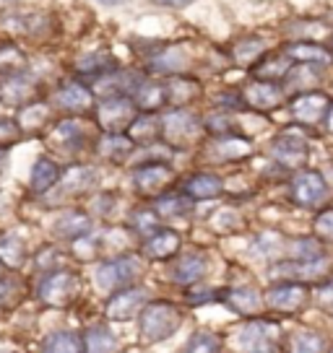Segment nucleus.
<instances>
[{"label":"nucleus","instance_id":"e433bc0d","mask_svg":"<svg viewBox=\"0 0 333 353\" xmlns=\"http://www.w3.org/2000/svg\"><path fill=\"white\" fill-rule=\"evenodd\" d=\"M23 301V286L13 278H3L0 281V314H11L13 309Z\"/></svg>","mask_w":333,"mask_h":353},{"label":"nucleus","instance_id":"a878e982","mask_svg":"<svg viewBox=\"0 0 333 353\" xmlns=\"http://www.w3.org/2000/svg\"><path fill=\"white\" fill-rule=\"evenodd\" d=\"M135 104L141 112H159L162 107H169L166 99V83H154V81H141V86L133 94Z\"/></svg>","mask_w":333,"mask_h":353},{"label":"nucleus","instance_id":"c756f323","mask_svg":"<svg viewBox=\"0 0 333 353\" xmlns=\"http://www.w3.org/2000/svg\"><path fill=\"white\" fill-rule=\"evenodd\" d=\"M331 345L325 335L315 330H297L287 338V353H328Z\"/></svg>","mask_w":333,"mask_h":353},{"label":"nucleus","instance_id":"72a5a7b5","mask_svg":"<svg viewBox=\"0 0 333 353\" xmlns=\"http://www.w3.org/2000/svg\"><path fill=\"white\" fill-rule=\"evenodd\" d=\"M162 216L156 213V208H141L135 210L133 216H131V229H133L135 234H141V236H151V234H156L164 223H162Z\"/></svg>","mask_w":333,"mask_h":353},{"label":"nucleus","instance_id":"ea45409f","mask_svg":"<svg viewBox=\"0 0 333 353\" xmlns=\"http://www.w3.org/2000/svg\"><path fill=\"white\" fill-rule=\"evenodd\" d=\"M23 138L21 122L11 120V117H0V148H11Z\"/></svg>","mask_w":333,"mask_h":353},{"label":"nucleus","instance_id":"0eeeda50","mask_svg":"<svg viewBox=\"0 0 333 353\" xmlns=\"http://www.w3.org/2000/svg\"><path fill=\"white\" fill-rule=\"evenodd\" d=\"M138 117V104L128 94H112L97 107V120L104 132H125Z\"/></svg>","mask_w":333,"mask_h":353},{"label":"nucleus","instance_id":"bb28decb","mask_svg":"<svg viewBox=\"0 0 333 353\" xmlns=\"http://www.w3.org/2000/svg\"><path fill=\"white\" fill-rule=\"evenodd\" d=\"M84 341H86V353H117L120 351V338L102 322V325H91L84 330Z\"/></svg>","mask_w":333,"mask_h":353},{"label":"nucleus","instance_id":"a18cd8bd","mask_svg":"<svg viewBox=\"0 0 333 353\" xmlns=\"http://www.w3.org/2000/svg\"><path fill=\"white\" fill-rule=\"evenodd\" d=\"M318 307H321V312H325L328 317H333V281H325V283L318 288Z\"/></svg>","mask_w":333,"mask_h":353},{"label":"nucleus","instance_id":"6e6552de","mask_svg":"<svg viewBox=\"0 0 333 353\" xmlns=\"http://www.w3.org/2000/svg\"><path fill=\"white\" fill-rule=\"evenodd\" d=\"M149 288L144 286H131L110 294V299L104 301V317L110 322H128L138 320V314L144 312L149 304Z\"/></svg>","mask_w":333,"mask_h":353},{"label":"nucleus","instance_id":"79ce46f5","mask_svg":"<svg viewBox=\"0 0 333 353\" xmlns=\"http://www.w3.org/2000/svg\"><path fill=\"white\" fill-rule=\"evenodd\" d=\"M21 63H23V55L19 52V47H13V44L0 47V65L6 68V70H23ZM6 70H3V73H6Z\"/></svg>","mask_w":333,"mask_h":353},{"label":"nucleus","instance_id":"f8f14e48","mask_svg":"<svg viewBox=\"0 0 333 353\" xmlns=\"http://www.w3.org/2000/svg\"><path fill=\"white\" fill-rule=\"evenodd\" d=\"M206 273H209V254L185 252V254H180L178 260H175V265H172L169 281L182 288H193L206 278Z\"/></svg>","mask_w":333,"mask_h":353},{"label":"nucleus","instance_id":"39448f33","mask_svg":"<svg viewBox=\"0 0 333 353\" xmlns=\"http://www.w3.org/2000/svg\"><path fill=\"white\" fill-rule=\"evenodd\" d=\"M310 296L312 291L307 283H302V281H281V283H274L266 291V307L274 314L294 317L310 304Z\"/></svg>","mask_w":333,"mask_h":353},{"label":"nucleus","instance_id":"c85d7f7f","mask_svg":"<svg viewBox=\"0 0 333 353\" xmlns=\"http://www.w3.org/2000/svg\"><path fill=\"white\" fill-rule=\"evenodd\" d=\"M76 73L84 78H107L112 73H117V63L107 52H91V55H84L78 60Z\"/></svg>","mask_w":333,"mask_h":353},{"label":"nucleus","instance_id":"3c124183","mask_svg":"<svg viewBox=\"0 0 333 353\" xmlns=\"http://www.w3.org/2000/svg\"><path fill=\"white\" fill-rule=\"evenodd\" d=\"M6 270H8V268H6V265L0 263V281H3V278H6Z\"/></svg>","mask_w":333,"mask_h":353},{"label":"nucleus","instance_id":"603ef678","mask_svg":"<svg viewBox=\"0 0 333 353\" xmlns=\"http://www.w3.org/2000/svg\"><path fill=\"white\" fill-rule=\"evenodd\" d=\"M328 353H333V345H331V351H328Z\"/></svg>","mask_w":333,"mask_h":353},{"label":"nucleus","instance_id":"7ed1b4c3","mask_svg":"<svg viewBox=\"0 0 333 353\" xmlns=\"http://www.w3.org/2000/svg\"><path fill=\"white\" fill-rule=\"evenodd\" d=\"M144 276V263L138 254H117L112 260H104V263L97 265V273H94V281L102 291L107 294H115V291H122V288L138 286V281Z\"/></svg>","mask_w":333,"mask_h":353},{"label":"nucleus","instance_id":"412c9836","mask_svg":"<svg viewBox=\"0 0 333 353\" xmlns=\"http://www.w3.org/2000/svg\"><path fill=\"white\" fill-rule=\"evenodd\" d=\"M135 141L125 132H104V138L99 141V156L110 164H125L131 156L135 154Z\"/></svg>","mask_w":333,"mask_h":353},{"label":"nucleus","instance_id":"dca6fc26","mask_svg":"<svg viewBox=\"0 0 333 353\" xmlns=\"http://www.w3.org/2000/svg\"><path fill=\"white\" fill-rule=\"evenodd\" d=\"M180 247H182L180 234L175 229H169V226H162L156 234L144 239L141 254H144L146 260H172L180 252Z\"/></svg>","mask_w":333,"mask_h":353},{"label":"nucleus","instance_id":"1a4fd4ad","mask_svg":"<svg viewBox=\"0 0 333 353\" xmlns=\"http://www.w3.org/2000/svg\"><path fill=\"white\" fill-rule=\"evenodd\" d=\"M133 188L138 195H146V198H159L164 195L166 188L172 185L175 179V169L166 164V161H144L133 169Z\"/></svg>","mask_w":333,"mask_h":353},{"label":"nucleus","instance_id":"8fccbe9b","mask_svg":"<svg viewBox=\"0 0 333 353\" xmlns=\"http://www.w3.org/2000/svg\"><path fill=\"white\" fill-rule=\"evenodd\" d=\"M325 130L333 135V104H331V110H328V117H325Z\"/></svg>","mask_w":333,"mask_h":353},{"label":"nucleus","instance_id":"de8ad7c7","mask_svg":"<svg viewBox=\"0 0 333 353\" xmlns=\"http://www.w3.org/2000/svg\"><path fill=\"white\" fill-rule=\"evenodd\" d=\"M8 164H11V151L8 148H0V182L8 174Z\"/></svg>","mask_w":333,"mask_h":353},{"label":"nucleus","instance_id":"9b49d317","mask_svg":"<svg viewBox=\"0 0 333 353\" xmlns=\"http://www.w3.org/2000/svg\"><path fill=\"white\" fill-rule=\"evenodd\" d=\"M328 198V185L321 172H300L292 179V200L300 208H318Z\"/></svg>","mask_w":333,"mask_h":353},{"label":"nucleus","instance_id":"f704fd0d","mask_svg":"<svg viewBox=\"0 0 333 353\" xmlns=\"http://www.w3.org/2000/svg\"><path fill=\"white\" fill-rule=\"evenodd\" d=\"M185 68V55L178 47H164L156 57H151V70L154 73H180Z\"/></svg>","mask_w":333,"mask_h":353},{"label":"nucleus","instance_id":"58836bf2","mask_svg":"<svg viewBox=\"0 0 333 353\" xmlns=\"http://www.w3.org/2000/svg\"><path fill=\"white\" fill-rule=\"evenodd\" d=\"M263 50H266V44L260 42V39H242L234 47V60L240 65H250V63H256L258 57L263 55Z\"/></svg>","mask_w":333,"mask_h":353},{"label":"nucleus","instance_id":"a19ab883","mask_svg":"<svg viewBox=\"0 0 333 353\" xmlns=\"http://www.w3.org/2000/svg\"><path fill=\"white\" fill-rule=\"evenodd\" d=\"M224 288H200V291H193V288H185V301L190 307H200V304H213V301H222Z\"/></svg>","mask_w":333,"mask_h":353},{"label":"nucleus","instance_id":"473e14b6","mask_svg":"<svg viewBox=\"0 0 333 353\" xmlns=\"http://www.w3.org/2000/svg\"><path fill=\"white\" fill-rule=\"evenodd\" d=\"M182 353H224V341L211 330H198L190 335Z\"/></svg>","mask_w":333,"mask_h":353},{"label":"nucleus","instance_id":"cd10ccee","mask_svg":"<svg viewBox=\"0 0 333 353\" xmlns=\"http://www.w3.org/2000/svg\"><path fill=\"white\" fill-rule=\"evenodd\" d=\"M29 260L26 242L19 234H0V263L8 270H21L23 263Z\"/></svg>","mask_w":333,"mask_h":353},{"label":"nucleus","instance_id":"2f4dec72","mask_svg":"<svg viewBox=\"0 0 333 353\" xmlns=\"http://www.w3.org/2000/svg\"><path fill=\"white\" fill-rule=\"evenodd\" d=\"M250 154V143L240 138V135H229V138H219L216 145H213V156L219 161H237V159H245Z\"/></svg>","mask_w":333,"mask_h":353},{"label":"nucleus","instance_id":"a211bd4d","mask_svg":"<svg viewBox=\"0 0 333 353\" xmlns=\"http://www.w3.org/2000/svg\"><path fill=\"white\" fill-rule=\"evenodd\" d=\"M94 188H97V172L91 166H70L63 172L60 182H57V190L63 198H78Z\"/></svg>","mask_w":333,"mask_h":353},{"label":"nucleus","instance_id":"4be33fe9","mask_svg":"<svg viewBox=\"0 0 333 353\" xmlns=\"http://www.w3.org/2000/svg\"><path fill=\"white\" fill-rule=\"evenodd\" d=\"M182 190H185L196 203H198V200H213L224 192V182H222V176L213 174V172H196V174H190L188 179H185Z\"/></svg>","mask_w":333,"mask_h":353},{"label":"nucleus","instance_id":"393cba45","mask_svg":"<svg viewBox=\"0 0 333 353\" xmlns=\"http://www.w3.org/2000/svg\"><path fill=\"white\" fill-rule=\"evenodd\" d=\"M39 353H86V341H84V332L76 330H55L50 332Z\"/></svg>","mask_w":333,"mask_h":353},{"label":"nucleus","instance_id":"37998d69","mask_svg":"<svg viewBox=\"0 0 333 353\" xmlns=\"http://www.w3.org/2000/svg\"><path fill=\"white\" fill-rule=\"evenodd\" d=\"M37 268H39V273L45 276V273H53V270H60L63 268V263H60V257L55 254V250H39V254H37Z\"/></svg>","mask_w":333,"mask_h":353},{"label":"nucleus","instance_id":"ddd939ff","mask_svg":"<svg viewBox=\"0 0 333 353\" xmlns=\"http://www.w3.org/2000/svg\"><path fill=\"white\" fill-rule=\"evenodd\" d=\"M307 141L294 132H284L271 143V156L281 169H300L307 161Z\"/></svg>","mask_w":333,"mask_h":353},{"label":"nucleus","instance_id":"f257e3e1","mask_svg":"<svg viewBox=\"0 0 333 353\" xmlns=\"http://www.w3.org/2000/svg\"><path fill=\"white\" fill-rule=\"evenodd\" d=\"M232 348L237 353H287V338L281 330V322L271 317H247L234 330Z\"/></svg>","mask_w":333,"mask_h":353},{"label":"nucleus","instance_id":"20e7f679","mask_svg":"<svg viewBox=\"0 0 333 353\" xmlns=\"http://www.w3.org/2000/svg\"><path fill=\"white\" fill-rule=\"evenodd\" d=\"M78 294H81V278L78 273L66 270V268L45 273L37 283V301L50 309L70 307L78 299Z\"/></svg>","mask_w":333,"mask_h":353},{"label":"nucleus","instance_id":"423d86ee","mask_svg":"<svg viewBox=\"0 0 333 353\" xmlns=\"http://www.w3.org/2000/svg\"><path fill=\"white\" fill-rule=\"evenodd\" d=\"M200 132V120L185 107H172L162 117V143L172 145L175 151L188 148Z\"/></svg>","mask_w":333,"mask_h":353},{"label":"nucleus","instance_id":"c9c22d12","mask_svg":"<svg viewBox=\"0 0 333 353\" xmlns=\"http://www.w3.org/2000/svg\"><path fill=\"white\" fill-rule=\"evenodd\" d=\"M55 138L60 141V145H63V148H68V151H78V148L84 145V141H86L84 128H81L76 120H63V122H60V125L55 128Z\"/></svg>","mask_w":333,"mask_h":353},{"label":"nucleus","instance_id":"49530a36","mask_svg":"<svg viewBox=\"0 0 333 353\" xmlns=\"http://www.w3.org/2000/svg\"><path fill=\"white\" fill-rule=\"evenodd\" d=\"M112 203H115V198H112L110 192H99L97 198L91 200V210H94V213H99V216H110Z\"/></svg>","mask_w":333,"mask_h":353},{"label":"nucleus","instance_id":"4c0bfd02","mask_svg":"<svg viewBox=\"0 0 333 353\" xmlns=\"http://www.w3.org/2000/svg\"><path fill=\"white\" fill-rule=\"evenodd\" d=\"M196 94H198V86H196L193 81H185V78H172V81L166 83L169 107H185Z\"/></svg>","mask_w":333,"mask_h":353},{"label":"nucleus","instance_id":"4468645a","mask_svg":"<svg viewBox=\"0 0 333 353\" xmlns=\"http://www.w3.org/2000/svg\"><path fill=\"white\" fill-rule=\"evenodd\" d=\"M222 304H227L234 314H240V317L247 320V317H258L263 312L266 296L253 286H232V288H224Z\"/></svg>","mask_w":333,"mask_h":353},{"label":"nucleus","instance_id":"aec40b11","mask_svg":"<svg viewBox=\"0 0 333 353\" xmlns=\"http://www.w3.org/2000/svg\"><path fill=\"white\" fill-rule=\"evenodd\" d=\"M60 176H63L60 164L53 161L50 156H39L32 166V174H29V188L34 195H47L53 188H57Z\"/></svg>","mask_w":333,"mask_h":353},{"label":"nucleus","instance_id":"9d476101","mask_svg":"<svg viewBox=\"0 0 333 353\" xmlns=\"http://www.w3.org/2000/svg\"><path fill=\"white\" fill-rule=\"evenodd\" d=\"M37 94V83L26 70H6L0 76V104L23 110Z\"/></svg>","mask_w":333,"mask_h":353},{"label":"nucleus","instance_id":"f03ea898","mask_svg":"<svg viewBox=\"0 0 333 353\" xmlns=\"http://www.w3.org/2000/svg\"><path fill=\"white\" fill-rule=\"evenodd\" d=\"M182 309L175 307L172 301L154 299L138 314V335L144 345H156V343L169 341L175 332L182 327Z\"/></svg>","mask_w":333,"mask_h":353},{"label":"nucleus","instance_id":"09e8293b","mask_svg":"<svg viewBox=\"0 0 333 353\" xmlns=\"http://www.w3.org/2000/svg\"><path fill=\"white\" fill-rule=\"evenodd\" d=\"M156 6H166V8H188L196 0H154Z\"/></svg>","mask_w":333,"mask_h":353},{"label":"nucleus","instance_id":"c03bdc74","mask_svg":"<svg viewBox=\"0 0 333 353\" xmlns=\"http://www.w3.org/2000/svg\"><path fill=\"white\" fill-rule=\"evenodd\" d=\"M315 234H318L321 239L333 242V208L318 213V219H315Z\"/></svg>","mask_w":333,"mask_h":353},{"label":"nucleus","instance_id":"2eb2a0df","mask_svg":"<svg viewBox=\"0 0 333 353\" xmlns=\"http://www.w3.org/2000/svg\"><path fill=\"white\" fill-rule=\"evenodd\" d=\"M328 110H331V99L325 94H318V91L300 94L292 101V114L302 125H321L328 117Z\"/></svg>","mask_w":333,"mask_h":353},{"label":"nucleus","instance_id":"6ab92c4d","mask_svg":"<svg viewBox=\"0 0 333 353\" xmlns=\"http://www.w3.org/2000/svg\"><path fill=\"white\" fill-rule=\"evenodd\" d=\"M53 234L63 242H78L91 234V216L84 210H66L53 226Z\"/></svg>","mask_w":333,"mask_h":353},{"label":"nucleus","instance_id":"7c9ffc66","mask_svg":"<svg viewBox=\"0 0 333 353\" xmlns=\"http://www.w3.org/2000/svg\"><path fill=\"white\" fill-rule=\"evenodd\" d=\"M287 55L297 63H310V65H328L331 63V52L321 47V44H312V42H297V44H289L287 47Z\"/></svg>","mask_w":333,"mask_h":353},{"label":"nucleus","instance_id":"f3484780","mask_svg":"<svg viewBox=\"0 0 333 353\" xmlns=\"http://www.w3.org/2000/svg\"><path fill=\"white\" fill-rule=\"evenodd\" d=\"M242 99L247 107L260 112H271L276 110L281 99H284V91L278 86L276 81H256L242 91Z\"/></svg>","mask_w":333,"mask_h":353},{"label":"nucleus","instance_id":"5701e85b","mask_svg":"<svg viewBox=\"0 0 333 353\" xmlns=\"http://www.w3.org/2000/svg\"><path fill=\"white\" fill-rule=\"evenodd\" d=\"M57 107H63L70 114H81V112L94 110V94L86 83H66L57 91Z\"/></svg>","mask_w":333,"mask_h":353},{"label":"nucleus","instance_id":"864d4df0","mask_svg":"<svg viewBox=\"0 0 333 353\" xmlns=\"http://www.w3.org/2000/svg\"><path fill=\"white\" fill-rule=\"evenodd\" d=\"M0 353H8V351H0Z\"/></svg>","mask_w":333,"mask_h":353},{"label":"nucleus","instance_id":"b1692460","mask_svg":"<svg viewBox=\"0 0 333 353\" xmlns=\"http://www.w3.org/2000/svg\"><path fill=\"white\" fill-rule=\"evenodd\" d=\"M193 205H196V200L190 198L185 190H166L154 203L156 213L162 219H185L193 213Z\"/></svg>","mask_w":333,"mask_h":353}]
</instances>
